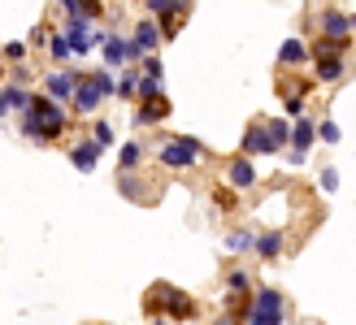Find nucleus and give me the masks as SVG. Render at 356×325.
Segmentation results:
<instances>
[{
  "label": "nucleus",
  "instance_id": "obj_1",
  "mask_svg": "<svg viewBox=\"0 0 356 325\" xmlns=\"http://www.w3.org/2000/svg\"><path fill=\"white\" fill-rule=\"evenodd\" d=\"M65 122H70L65 104L52 100L48 92H44V96H31V104L22 108V135H26L31 143H52V139L65 131Z\"/></svg>",
  "mask_w": 356,
  "mask_h": 325
},
{
  "label": "nucleus",
  "instance_id": "obj_2",
  "mask_svg": "<svg viewBox=\"0 0 356 325\" xmlns=\"http://www.w3.org/2000/svg\"><path fill=\"white\" fill-rule=\"evenodd\" d=\"M243 317L252 325H282V317H287V299H282V291H274V286H261L257 299H248Z\"/></svg>",
  "mask_w": 356,
  "mask_h": 325
},
{
  "label": "nucleus",
  "instance_id": "obj_3",
  "mask_svg": "<svg viewBox=\"0 0 356 325\" xmlns=\"http://www.w3.org/2000/svg\"><path fill=\"white\" fill-rule=\"evenodd\" d=\"M200 156H204V143L191 139V135H174V139L161 143V165L165 169H191Z\"/></svg>",
  "mask_w": 356,
  "mask_h": 325
},
{
  "label": "nucleus",
  "instance_id": "obj_4",
  "mask_svg": "<svg viewBox=\"0 0 356 325\" xmlns=\"http://www.w3.org/2000/svg\"><path fill=\"white\" fill-rule=\"evenodd\" d=\"M165 40H161V26L152 22V17H139L135 31H131V40H127V57L139 61V57H148V52H156Z\"/></svg>",
  "mask_w": 356,
  "mask_h": 325
},
{
  "label": "nucleus",
  "instance_id": "obj_5",
  "mask_svg": "<svg viewBox=\"0 0 356 325\" xmlns=\"http://www.w3.org/2000/svg\"><path fill=\"white\" fill-rule=\"evenodd\" d=\"M165 117H170V100H165V92H161V96H139V108L131 113L135 126H161Z\"/></svg>",
  "mask_w": 356,
  "mask_h": 325
},
{
  "label": "nucleus",
  "instance_id": "obj_6",
  "mask_svg": "<svg viewBox=\"0 0 356 325\" xmlns=\"http://www.w3.org/2000/svg\"><path fill=\"white\" fill-rule=\"evenodd\" d=\"M100 100H104L100 83H96L92 74H83V78L74 83V96H70V104H74V113H96V108H100Z\"/></svg>",
  "mask_w": 356,
  "mask_h": 325
},
{
  "label": "nucleus",
  "instance_id": "obj_7",
  "mask_svg": "<svg viewBox=\"0 0 356 325\" xmlns=\"http://www.w3.org/2000/svg\"><path fill=\"white\" fill-rule=\"evenodd\" d=\"M148 308L161 312V317H187V312H191V299L178 295V291H170V286H156V295H152Z\"/></svg>",
  "mask_w": 356,
  "mask_h": 325
},
{
  "label": "nucleus",
  "instance_id": "obj_8",
  "mask_svg": "<svg viewBox=\"0 0 356 325\" xmlns=\"http://www.w3.org/2000/svg\"><path fill=\"white\" fill-rule=\"evenodd\" d=\"M278 143L270 135V126H248L243 131V156H274Z\"/></svg>",
  "mask_w": 356,
  "mask_h": 325
},
{
  "label": "nucleus",
  "instance_id": "obj_9",
  "mask_svg": "<svg viewBox=\"0 0 356 325\" xmlns=\"http://www.w3.org/2000/svg\"><path fill=\"white\" fill-rule=\"evenodd\" d=\"M100 156H104V143L92 135V139H83L79 148H70V165H74V169H83V174H92V169L100 165Z\"/></svg>",
  "mask_w": 356,
  "mask_h": 325
},
{
  "label": "nucleus",
  "instance_id": "obj_10",
  "mask_svg": "<svg viewBox=\"0 0 356 325\" xmlns=\"http://www.w3.org/2000/svg\"><path fill=\"white\" fill-rule=\"evenodd\" d=\"M83 74H65V69H52V74H44V92L52 96V100H61V104H70V96H74V83H79Z\"/></svg>",
  "mask_w": 356,
  "mask_h": 325
},
{
  "label": "nucleus",
  "instance_id": "obj_11",
  "mask_svg": "<svg viewBox=\"0 0 356 325\" xmlns=\"http://www.w3.org/2000/svg\"><path fill=\"white\" fill-rule=\"evenodd\" d=\"M226 183L235 187V191H248L257 183V169H252V156H239V160H230L226 165Z\"/></svg>",
  "mask_w": 356,
  "mask_h": 325
},
{
  "label": "nucleus",
  "instance_id": "obj_12",
  "mask_svg": "<svg viewBox=\"0 0 356 325\" xmlns=\"http://www.w3.org/2000/svg\"><path fill=\"white\" fill-rule=\"evenodd\" d=\"M322 35H352V13L343 9H322Z\"/></svg>",
  "mask_w": 356,
  "mask_h": 325
},
{
  "label": "nucleus",
  "instance_id": "obj_13",
  "mask_svg": "<svg viewBox=\"0 0 356 325\" xmlns=\"http://www.w3.org/2000/svg\"><path fill=\"white\" fill-rule=\"evenodd\" d=\"M100 52H104V65H109V69H118V65L131 61V57H127V40H118V35H104V40H100Z\"/></svg>",
  "mask_w": 356,
  "mask_h": 325
},
{
  "label": "nucleus",
  "instance_id": "obj_14",
  "mask_svg": "<svg viewBox=\"0 0 356 325\" xmlns=\"http://www.w3.org/2000/svg\"><path fill=\"white\" fill-rule=\"evenodd\" d=\"M348 74V65H343V57H317V83H339Z\"/></svg>",
  "mask_w": 356,
  "mask_h": 325
},
{
  "label": "nucleus",
  "instance_id": "obj_15",
  "mask_svg": "<svg viewBox=\"0 0 356 325\" xmlns=\"http://www.w3.org/2000/svg\"><path fill=\"white\" fill-rule=\"evenodd\" d=\"M313 139H317V126H313L309 117H296V122H291V148L309 152V148H313Z\"/></svg>",
  "mask_w": 356,
  "mask_h": 325
},
{
  "label": "nucleus",
  "instance_id": "obj_16",
  "mask_svg": "<svg viewBox=\"0 0 356 325\" xmlns=\"http://www.w3.org/2000/svg\"><path fill=\"white\" fill-rule=\"evenodd\" d=\"M313 52H309V44L305 40H282V48H278V61L282 65H300V61H309Z\"/></svg>",
  "mask_w": 356,
  "mask_h": 325
},
{
  "label": "nucleus",
  "instance_id": "obj_17",
  "mask_svg": "<svg viewBox=\"0 0 356 325\" xmlns=\"http://www.w3.org/2000/svg\"><path fill=\"white\" fill-rule=\"evenodd\" d=\"M278 251H282V234L278 230H265L261 239H257V256L261 260H278Z\"/></svg>",
  "mask_w": 356,
  "mask_h": 325
},
{
  "label": "nucleus",
  "instance_id": "obj_18",
  "mask_svg": "<svg viewBox=\"0 0 356 325\" xmlns=\"http://www.w3.org/2000/svg\"><path fill=\"white\" fill-rule=\"evenodd\" d=\"M226 286H230V295H252V278H248L243 274V269H230V274H226Z\"/></svg>",
  "mask_w": 356,
  "mask_h": 325
},
{
  "label": "nucleus",
  "instance_id": "obj_19",
  "mask_svg": "<svg viewBox=\"0 0 356 325\" xmlns=\"http://www.w3.org/2000/svg\"><path fill=\"white\" fill-rule=\"evenodd\" d=\"M5 100H9V108H13V113H22V108L31 104V92H26L22 83H9V87H5Z\"/></svg>",
  "mask_w": 356,
  "mask_h": 325
},
{
  "label": "nucleus",
  "instance_id": "obj_20",
  "mask_svg": "<svg viewBox=\"0 0 356 325\" xmlns=\"http://www.w3.org/2000/svg\"><path fill=\"white\" fill-rule=\"evenodd\" d=\"M48 52H52V61H70V57H74V48H70V35H65V31L52 35V40H48Z\"/></svg>",
  "mask_w": 356,
  "mask_h": 325
},
{
  "label": "nucleus",
  "instance_id": "obj_21",
  "mask_svg": "<svg viewBox=\"0 0 356 325\" xmlns=\"http://www.w3.org/2000/svg\"><path fill=\"white\" fill-rule=\"evenodd\" d=\"M265 126H270V135H274L278 148H282V143H291V117H270Z\"/></svg>",
  "mask_w": 356,
  "mask_h": 325
},
{
  "label": "nucleus",
  "instance_id": "obj_22",
  "mask_svg": "<svg viewBox=\"0 0 356 325\" xmlns=\"http://www.w3.org/2000/svg\"><path fill=\"white\" fill-rule=\"evenodd\" d=\"M226 247H230V251H257V234H248V230H235V234L226 239Z\"/></svg>",
  "mask_w": 356,
  "mask_h": 325
},
{
  "label": "nucleus",
  "instance_id": "obj_23",
  "mask_svg": "<svg viewBox=\"0 0 356 325\" xmlns=\"http://www.w3.org/2000/svg\"><path fill=\"white\" fill-rule=\"evenodd\" d=\"M122 169H139V160H144V148H139V143H122Z\"/></svg>",
  "mask_w": 356,
  "mask_h": 325
},
{
  "label": "nucleus",
  "instance_id": "obj_24",
  "mask_svg": "<svg viewBox=\"0 0 356 325\" xmlns=\"http://www.w3.org/2000/svg\"><path fill=\"white\" fill-rule=\"evenodd\" d=\"M118 96H122V100H135V96H139V74H122V78H118Z\"/></svg>",
  "mask_w": 356,
  "mask_h": 325
},
{
  "label": "nucleus",
  "instance_id": "obj_25",
  "mask_svg": "<svg viewBox=\"0 0 356 325\" xmlns=\"http://www.w3.org/2000/svg\"><path fill=\"white\" fill-rule=\"evenodd\" d=\"M317 135H322V143H339V139H343V135H339V122H330V117L317 126Z\"/></svg>",
  "mask_w": 356,
  "mask_h": 325
},
{
  "label": "nucleus",
  "instance_id": "obj_26",
  "mask_svg": "<svg viewBox=\"0 0 356 325\" xmlns=\"http://www.w3.org/2000/svg\"><path fill=\"white\" fill-rule=\"evenodd\" d=\"M322 191H326V195H334V191H339V169H330V165L322 169Z\"/></svg>",
  "mask_w": 356,
  "mask_h": 325
},
{
  "label": "nucleus",
  "instance_id": "obj_27",
  "mask_svg": "<svg viewBox=\"0 0 356 325\" xmlns=\"http://www.w3.org/2000/svg\"><path fill=\"white\" fill-rule=\"evenodd\" d=\"M92 135L104 143V148H113V126H109V122H96V126H92Z\"/></svg>",
  "mask_w": 356,
  "mask_h": 325
},
{
  "label": "nucleus",
  "instance_id": "obj_28",
  "mask_svg": "<svg viewBox=\"0 0 356 325\" xmlns=\"http://www.w3.org/2000/svg\"><path fill=\"white\" fill-rule=\"evenodd\" d=\"M287 117H305V96H287Z\"/></svg>",
  "mask_w": 356,
  "mask_h": 325
},
{
  "label": "nucleus",
  "instance_id": "obj_29",
  "mask_svg": "<svg viewBox=\"0 0 356 325\" xmlns=\"http://www.w3.org/2000/svg\"><path fill=\"white\" fill-rule=\"evenodd\" d=\"M5 57H9V61H22V57H26V44H22V40L5 44Z\"/></svg>",
  "mask_w": 356,
  "mask_h": 325
},
{
  "label": "nucleus",
  "instance_id": "obj_30",
  "mask_svg": "<svg viewBox=\"0 0 356 325\" xmlns=\"http://www.w3.org/2000/svg\"><path fill=\"white\" fill-rule=\"evenodd\" d=\"M144 5H148V13H152V17H161V13H170V9H174L170 0H144ZM174 13H178V9H174Z\"/></svg>",
  "mask_w": 356,
  "mask_h": 325
},
{
  "label": "nucleus",
  "instance_id": "obj_31",
  "mask_svg": "<svg viewBox=\"0 0 356 325\" xmlns=\"http://www.w3.org/2000/svg\"><path fill=\"white\" fill-rule=\"evenodd\" d=\"M57 5H61L65 13H70V9H79V13H83V0H57Z\"/></svg>",
  "mask_w": 356,
  "mask_h": 325
},
{
  "label": "nucleus",
  "instance_id": "obj_32",
  "mask_svg": "<svg viewBox=\"0 0 356 325\" xmlns=\"http://www.w3.org/2000/svg\"><path fill=\"white\" fill-rule=\"evenodd\" d=\"M9 113V100H5V92H0V117H5Z\"/></svg>",
  "mask_w": 356,
  "mask_h": 325
},
{
  "label": "nucleus",
  "instance_id": "obj_33",
  "mask_svg": "<svg viewBox=\"0 0 356 325\" xmlns=\"http://www.w3.org/2000/svg\"><path fill=\"white\" fill-rule=\"evenodd\" d=\"M352 31H356V13H352Z\"/></svg>",
  "mask_w": 356,
  "mask_h": 325
},
{
  "label": "nucleus",
  "instance_id": "obj_34",
  "mask_svg": "<svg viewBox=\"0 0 356 325\" xmlns=\"http://www.w3.org/2000/svg\"><path fill=\"white\" fill-rule=\"evenodd\" d=\"M0 74H5V65H0Z\"/></svg>",
  "mask_w": 356,
  "mask_h": 325
}]
</instances>
